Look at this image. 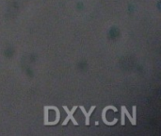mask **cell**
Masks as SVG:
<instances>
[{"instance_id": "obj_2", "label": "cell", "mask_w": 161, "mask_h": 136, "mask_svg": "<svg viewBox=\"0 0 161 136\" xmlns=\"http://www.w3.org/2000/svg\"><path fill=\"white\" fill-rule=\"evenodd\" d=\"M108 109H111V110H113L115 113H117L118 112V109L115 107V106H112V105H108V106H107V107H105L104 108V110H103V112H102V120H103V122L106 124V125H107V126H114L116 123H117V121H118V119L117 118H114L113 120H112L111 122H109V121H107V111L108 110Z\"/></svg>"}, {"instance_id": "obj_4", "label": "cell", "mask_w": 161, "mask_h": 136, "mask_svg": "<svg viewBox=\"0 0 161 136\" xmlns=\"http://www.w3.org/2000/svg\"><path fill=\"white\" fill-rule=\"evenodd\" d=\"M121 108L123 110V112H124V114L128 117V119H129V121L131 122V124L133 125V126H136V124H137V120L136 119H134L133 118V116H131V114L128 113V111H127V109H126V107L124 106V105H122L121 106Z\"/></svg>"}, {"instance_id": "obj_1", "label": "cell", "mask_w": 161, "mask_h": 136, "mask_svg": "<svg viewBox=\"0 0 161 136\" xmlns=\"http://www.w3.org/2000/svg\"><path fill=\"white\" fill-rule=\"evenodd\" d=\"M78 108V105H75V106H74L73 107V109L70 111L68 108H67V106H65V105H63V109L64 110H65V112L67 113V117L65 118V120H64L63 121V126H66L67 125V123L71 120L73 123H74V126H78V122L75 120V119H74V113L76 111V109Z\"/></svg>"}, {"instance_id": "obj_3", "label": "cell", "mask_w": 161, "mask_h": 136, "mask_svg": "<svg viewBox=\"0 0 161 136\" xmlns=\"http://www.w3.org/2000/svg\"><path fill=\"white\" fill-rule=\"evenodd\" d=\"M95 105H93V106H91V109H90V111L87 113L86 112V110H85V108H84V106H79V108L81 109V111H82V113H83V114H84V116H85V125L86 126H89L90 125V116L91 115V113H93V110L95 109Z\"/></svg>"}, {"instance_id": "obj_5", "label": "cell", "mask_w": 161, "mask_h": 136, "mask_svg": "<svg viewBox=\"0 0 161 136\" xmlns=\"http://www.w3.org/2000/svg\"><path fill=\"white\" fill-rule=\"evenodd\" d=\"M43 110H44V122H43V124L46 126V124L48 122V108H47V106H44Z\"/></svg>"}, {"instance_id": "obj_6", "label": "cell", "mask_w": 161, "mask_h": 136, "mask_svg": "<svg viewBox=\"0 0 161 136\" xmlns=\"http://www.w3.org/2000/svg\"><path fill=\"white\" fill-rule=\"evenodd\" d=\"M121 124L123 126L125 125V114H124V112L122 108H121Z\"/></svg>"}]
</instances>
